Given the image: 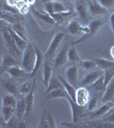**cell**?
<instances>
[{
    "label": "cell",
    "mask_w": 114,
    "mask_h": 128,
    "mask_svg": "<svg viewBox=\"0 0 114 128\" xmlns=\"http://www.w3.org/2000/svg\"><path fill=\"white\" fill-rule=\"evenodd\" d=\"M105 24V22H103L102 20H99V19H96V20H94L90 22L89 25H88V28H89V32L88 34H86L83 38H82L81 40H79L77 42H75L74 44H77V43H80V42H82V40H84L85 38H88L90 36H94L98 32V31L100 29L101 26Z\"/></svg>",
    "instance_id": "obj_9"
},
{
    "label": "cell",
    "mask_w": 114,
    "mask_h": 128,
    "mask_svg": "<svg viewBox=\"0 0 114 128\" xmlns=\"http://www.w3.org/2000/svg\"><path fill=\"white\" fill-rule=\"evenodd\" d=\"M113 78H114V68H109L104 70V83L105 87H106V86L109 84V82Z\"/></svg>",
    "instance_id": "obj_38"
},
{
    "label": "cell",
    "mask_w": 114,
    "mask_h": 128,
    "mask_svg": "<svg viewBox=\"0 0 114 128\" xmlns=\"http://www.w3.org/2000/svg\"><path fill=\"white\" fill-rule=\"evenodd\" d=\"M16 108L10 106H2V119L7 122L15 115Z\"/></svg>",
    "instance_id": "obj_23"
},
{
    "label": "cell",
    "mask_w": 114,
    "mask_h": 128,
    "mask_svg": "<svg viewBox=\"0 0 114 128\" xmlns=\"http://www.w3.org/2000/svg\"><path fill=\"white\" fill-rule=\"evenodd\" d=\"M76 10L79 17L84 22H87L89 18V11H88V4L85 0H76Z\"/></svg>",
    "instance_id": "obj_7"
},
{
    "label": "cell",
    "mask_w": 114,
    "mask_h": 128,
    "mask_svg": "<svg viewBox=\"0 0 114 128\" xmlns=\"http://www.w3.org/2000/svg\"><path fill=\"white\" fill-rule=\"evenodd\" d=\"M88 11H89V15L92 16L103 15L107 12V9L100 5L97 0H90L88 2Z\"/></svg>",
    "instance_id": "obj_10"
},
{
    "label": "cell",
    "mask_w": 114,
    "mask_h": 128,
    "mask_svg": "<svg viewBox=\"0 0 114 128\" xmlns=\"http://www.w3.org/2000/svg\"><path fill=\"white\" fill-rule=\"evenodd\" d=\"M17 127H21V128H22V127H28V126L26 125V122L23 120H20V121H18V125H17Z\"/></svg>",
    "instance_id": "obj_49"
},
{
    "label": "cell",
    "mask_w": 114,
    "mask_h": 128,
    "mask_svg": "<svg viewBox=\"0 0 114 128\" xmlns=\"http://www.w3.org/2000/svg\"><path fill=\"white\" fill-rule=\"evenodd\" d=\"M59 77V79L60 80V81H61V83L63 84L64 87L65 88V90H67V92L69 93L70 96L71 98L73 100L76 102V90L75 89V86H72L71 84H70L69 82L67 81V80L64 79L63 77H61V76H58Z\"/></svg>",
    "instance_id": "obj_24"
},
{
    "label": "cell",
    "mask_w": 114,
    "mask_h": 128,
    "mask_svg": "<svg viewBox=\"0 0 114 128\" xmlns=\"http://www.w3.org/2000/svg\"><path fill=\"white\" fill-rule=\"evenodd\" d=\"M70 96L69 93L67 92V90H65V88L60 87L55 90H51V92H48L47 94H45V100H51V99H57V98H65L67 99Z\"/></svg>",
    "instance_id": "obj_13"
},
{
    "label": "cell",
    "mask_w": 114,
    "mask_h": 128,
    "mask_svg": "<svg viewBox=\"0 0 114 128\" xmlns=\"http://www.w3.org/2000/svg\"><path fill=\"white\" fill-rule=\"evenodd\" d=\"M35 61H36V51H35L34 45L32 43L28 44V46L23 51L22 60V68L27 74H30L34 70Z\"/></svg>",
    "instance_id": "obj_1"
},
{
    "label": "cell",
    "mask_w": 114,
    "mask_h": 128,
    "mask_svg": "<svg viewBox=\"0 0 114 128\" xmlns=\"http://www.w3.org/2000/svg\"><path fill=\"white\" fill-rule=\"evenodd\" d=\"M1 18H2V20L9 22L12 24H16L18 22L17 18H16V16H15V14L10 13V12H8V11H5V10H2Z\"/></svg>",
    "instance_id": "obj_30"
},
{
    "label": "cell",
    "mask_w": 114,
    "mask_h": 128,
    "mask_svg": "<svg viewBox=\"0 0 114 128\" xmlns=\"http://www.w3.org/2000/svg\"><path fill=\"white\" fill-rule=\"evenodd\" d=\"M66 80L72 86H76L77 84V79H78V68L76 65L70 66L66 70Z\"/></svg>",
    "instance_id": "obj_14"
},
{
    "label": "cell",
    "mask_w": 114,
    "mask_h": 128,
    "mask_svg": "<svg viewBox=\"0 0 114 128\" xmlns=\"http://www.w3.org/2000/svg\"><path fill=\"white\" fill-rule=\"evenodd\" d=\"M111 56L114 58V46L111 47Z\"/></svg>",
    "instance_id": "obj_51"
},
{
    "label": "cell",
    "mask_w": 114,
    "mask_h": 128,
    "mask_svg": "<svg viewBox=\"0 0 114 128\" xmlns=\"http://www.w3.org/2000/svg\"><path fill=\"white\" fill-rule=\"evenodd\" d=\"M104 73L102 71H92L89 72L88 74H86V76L82 79V82H81V86H84V87H88L90 86L93 83H94L100 77L101 75H103Z\"/></svg>",
    "instance_id": "obj_12"
},
{
    "label": "cell",
    "mask_w": 114,
    "mask_h": 128,
    "mask_svg": "<svg viewBox=\"0 0 114 128\" xmlns=\"http://www.w3.org/2000/svg\"><path fill=\"white\" fill-rule=\"evenodd\" d=\"M18 125V118L16 117V115H14L9 121L6 122V126L10 127V128H14V127H17Z\"/></svg>",
    "instance_id": "obj_42"
},
{
    "label": "cell",
    "mask_w": 114,
    "mask_h": 128,
    "mask_svg": "<svg viewBox=\"0 0 114 128\" xmlns=\"http://www.w3.org/2000/svg\"><path fill=\"white\" fill-rule=\"evenodd\" d=\"M14 29V31L19 36L22 37V38H24V40H26V38H25V32H24V29L23 28L22 26V25H21L19 22H17V23L16 24H13V28H12Z\"/></svg>",
    "instance_id": "obj_40"
},
{
    "label": "cell",
    "mask_w": 114,
    "mask_h": 128,
    "mask_svg": "<svg viewBox=\"0 0 114 128\" xmlns=\"http://www.w3.org/2000/svg\"><path fill=\"white\" fill-rule=\"evenodd\" d=\"M35 51H36V61H35V65L34 68V70L29 75L30 76H34L35 74L38 72V70L44 65V62H45V55H43V53L41 52V50L38 48L37 46L34 45Z\"/></svg>",
    "instance_id": "obj_16"
},
{
    "label": "cell",
    "mask_w": 114,
    "mask_h": 128,
    "mask_svg": "<svg viewBox=\"0 0 114 128\" xmlns=\"http://www.w3.org/2000/svg\"><path fill=\"white\" fill-rule=\"evenodd\" d=\"M6 73H8L10 75V77L13 79H19V78L24 77L27 74V72L22 68H21L20 67H18V65L10 67L9 68L6 69Z\"/></svg>",
    "instance_id": "obj_21"
},
{
    "label": "cell",
    "mask_w": 114,
    "mask_h": 128,
    "mask_svg": "<svg viewBox=\"0 0 114 128\" xmlns=\"http://www.w3.org/2000/svg\"><path fill=\"white\" fill-rule=\"evenodd\" d=\"M110 23H111V30L114 32V12L110 16Z\"/></svg>",
    "instance_id": "obj_47"
},
{
    "label": "cell",
    "mask_w": 114,
    "mask_h": 128,
    "mask_svg": "<svg viewBox=\"0 0 114 128\" xmlns=\"http://www.w3.org/2000/svg\"><path fill=\"white\" fill-rule=\"evenodd\" d=\"M68 31L72 35L88 34L89 32L88 26H82L77 20H71L68 26Z\"/></svg>",
    "instance_id": "obj_8"
},
{
    "label": "cell",
    "mask_w": 114,
    "mask_h": 128,
    "mask_svg": "<svg viewBox=\"0 0 114 128\" xmlns=\"http://www.w3.org/2000/svg\"><path fill=\"white\" fill-rule=\"evenodd\" d=\"M43 4H45V3H48V2H51V0H40Z\"/></svg>",
    "instance_id": "obj_52"
},
{
    "label": "cell",
    "mask_w": 114,
    "mask_h": 128,
    "mask_svg": "<svg viewBox=\"0 0 114 128\" xmlns=\"http://www.w3.org/2000/svg\"><path fill=\"white\" fill-rule=\"evenodd\" d=\"M8 30L10 31V34H11L12 37H13V38H14V40H15L16 45H17L18 49H19L21 51L23 52L25 50V49L27 48V46H28V43H27L26 40H24V38H22L21 36H19V35L14 31L13 28H8Z\"/></svg>",
    "instance_id": "obj_19"
},
{
    "label": "cell",
    "mask_w": 114,
    "mask_h": 128,
    "mask_svg": "<svg viewBox=\"0 0 114 128\" xmlns=\"http://www.w3.org/2000/svg\"><path fill=\"white\" fill-rule=\"evenodd\" d=\"M96 65L102 70L114 68V62L104 58H96L94 60Z\"/></svg>",
    "instance_id": "obj_26"
},
{
    "label": "cell",
    "mask_w": 114,
    "mask_h": 128,
    "mask_svg": "<svg viewBox=\"0 0 114 128\" xmlns=\"http://www.w3.org/2000/svg\"><path fill=\"white\" fill-rule=\"evenodd\" d=\"M90 98V92L87 87L82 86L76 90V102L81 106H86L88 104Z\"/></svg>",
    "instance_id": "obj_6"
},
{
    "label": "cell",
    "mask_w": 114,
    "mask_h": 128,
    "mask_svg": "<svg viewBox=\"0 0 114 128\" xmlns=\"http://www.w3.org/2000/svg\"><path fill=\"white\" fill-rule=\"evenodd\" d=\"M66 100L69 102V104L70 105V108H71L72 122L74 124L77 123V121L80 120L85 115V106H81V105L77 104L70 96H69Z\"/></svg>",
    "instance_id": "obj_3"
},
{
    "label": "cell",
    "mask_w": 114,
    "mask_h": 128,
    "mask_svg": "<svg viewBox=\"0 0 114 128\" xmlns=\"http://www.w3.org/2000/svg\"><path fill=\"white\" fill-rule=\"evenodd\" d=\"M68 50H69V49L65 45L59 51V53L54 58V62H53V65L56 68H59L65 65L67 62H69L68 61Z\"/></svg>",
    "instance_id": "obj_11"
},
{
    "label": "cell",
    "mask_w": 114,
    "mask_h": 128,
    "mask_svg": "<svg viewBox=\"0 0 114 128\" xmlns=\"http://www.w3.org/2000/svg\"><path fill=\"white\" fill-rule=\"evenodd\" d=\"M99 102V96L96 93L93 94L92 96L89 98L88 104V111H94L97 107V104Z\"/></svg>",
    "instance_id": "obj_34"
},
{
    "label": "cell",
    "mask_w": 114,
    "mask_h": 128,
    "mask_svg": "<svg viewBox=\"0 0 114 128\" xmlns=\"http://www.w3.org/2000/svg\"><path fill=\"white\" fill-rule=\"evenodd\" d=\"M113 107H114V99L111 101H109V102H104V104L101 105L100 107H99L97 109L92 111V113L90 114V119L92 120L101 119L105 115H106Z\"/></svg>",
    "instance_id": "obj_4"
},
{
    "label": "cell",
    "mask_w": 114,
    "mask_h": 128,
    "mask_svg": "<svg viewBox=\"0 0 114 128\" xmlns=\"http://www.w3.org/2000/svg\"><path fill=\"white\" fill-rule=\"evenodd\" d=\"M16 65H18V63L14 57L10 56H5L4 57L3 64H2L3 68H9L10 67H13V66H16Z\"/></svg>",
    "instance_id": "obj_31"
},
{
    "label": "cell",
    "mask_w": 114,
    "mask_h": 128,
    "mask_svg": "<svg viewBox=\"0 0 114 128\" xmlns=\"http://www.w3.org/2000/svg\"><path fill=\"white\" fill-rule=\"evenodd\" d=\"M59 1H70V0H59Z\"/></svg>",
    "instance_id": "obj_53"
},
{
    "label": "cell",
    "mask_w": 114,
    "mask_h": 128,
    "mask_svg": "<svg viewBox=\"0 0 114 128\" xmlns=\"http://www.w3.org/2000/svg\"><path fill=\"white\" fill-rule=\"evenodd\" d=\"M47 120H48V124H49L50 128H54L57 126H56L55 120L53 118L51 111H49V110H47Z\"/></svg>",
    "instance_id": "obj_44"
},
{
    "label": "cell",
    "mask_w": 114,
    "mask_h": 128,
    "mask_svg": "<svg viewBox=\"0 0 114 128\" xmlns=\"http://www.w3.org/2000/svg\"><path fill=\"white\" fill-rule=\"evenodd\" d=\"M113 99H114V78L109 82V84L105 87L102 99H101V102H109V101L113 100Z\"/></svg>",
    "instance_id": "obj_18"
},
{
    "label": "cell",
    "mask_w": 114,
    "mask_h": 128,
    "mask_svg": "<svg viewBox=\"0 0 114 128\" xmlns=\"http://www.w3.org/2000/svg\"><path fill=\"white\" fill-rule=\"evenodd\" d=\"M19 10L21 11V13L23 14V15H24V14H26L27 12L28 11V4H25L23 7H22V9H20Z\"/></svg>",
    "instance_id": "obj_48"
},
{
    "label": "cell",
    "mask_w": 114,
    "mask_h": 128,
    "mask_svg": "<svg viewBox=\"0 0 114 128\" xmlns=\"http://www.w3.org/2000/svg\"><path fill=\"white\" fill-rule=\"evenodd\" d=\"M63 86H64L63 84L61 83L59 77H58V76H53V77H51V79L50 80L48 86H46V90H45V95L47 94L50 92H51V90H55V89L63 87Z\"/></svg>",
    "instance_id": "obj_25"
},
{
    "label": "cell",
    "mask_w": 114,
    "mask_h": 128,
    "mask_svg": "<svg viewBox=\"0 0 114 128\" xmlns=\"http://www.w3.org/2000/svg\"><path fill=\"white\" fill-rule=\"evenodd\" d=\"M38 127L39 128H50L49 124H48V120H47V109L45 108L43 110L42 114L40 115V120L38 123Z\"/></svg>",
    "instance_id": "obj_32"
},
{
    "label": "cell",
    "mask_w": 114,
    "mask_h": 128,
    "mask_svg": "<svg viewBox=\"0 0 114 128\" xmlns=\"http://www.w3.org/2000/svg\"><path fill=\"white\" fill-rule=\"evenodd\" d=\"M88 89L94 93H101L103 90H105V86L104 83V74L101 75L94 83H93L90 86H88Z\"/></svg>",
    "instance_id": "obj_20"
},
{
    "label": "cell",
    "mask_w": 114,
    "mask_h": 128,
    "mask_svg": "<svg viewBox=\"0 0 114 128\" xmlns=\"http://www.w3.org/2000/svg\"><path fill=\"white\" fill-rule=\"evenodd\" d=\"M99 120L102 121H106V122L113 123L114 124V112L112 113H108L106 115H105L104 117H102L101 119H99Z\"/></svg>",
    "instance_id": "obj_45"
},
{
    "label": "cell",
    "mask_w": 114,
    "mask_h": 128,
    "mask_svg": "<svg viewBox=\"0 0 114 128\" xmlns=\"http://www.w3.org/2000/svg\"><path fill=\"white\" fill-rule=\"evenodd\" d=\"M51 2H56L57 0H51Z\"/></svg>",
    "instance_id": "obj_54"
},
{
    "label": "cell",
    "mask_w": 114,
    "mask_h": 128,
    "mask_svg": "<svg viewBox=\"0 0 114 128\" xmlns=\"http://www.w3.org/2000/svg\"><path fill=\"white\" fill-rule=\"evenodd\" d=\"M52 77V68H51V65L49 62V59L45 58L44 62V65H43V81L45 86H48L50 80Z\"/></svg>",
    "instance_id": "obj_17"
},
{
    "label": "cell",
    "mask_w": 114,
    "mask_h": 128,
    "mask_svg": "<svg viewBox=\"0 0 114 128\" xmlns=\"http://www.w3.org/2000/svg\"><path fill=\"white\" fill-rule=\"evenodd\" d=\"M81 66L82 67V68L85 70H92L96 67V63L94 61H91V60H85L81 62Z\"/></svg>",
    "instance_id": "obj_39"
},
{
    "label": "cell",
    "mask_w": 114,
    "mask_h": 128,
    "mask_svg": "<svg viewBox=\"0 0 114 128\" xmlns=\"http://www.w3.org/2000/svg\"><path fill=\"white\" fill-rule=\"evenodd\" d=\"M88 126H92V127H99V128H113L114 127V124L113 123H110L106 122V121H102L99 120V122H91L89 123Z\"/></svg>",
    "instance_id": "obj_36"
},
{
    "label": "cell",
    "mask_w": 114,
    "mask_h": 128,
    "mask_svg": "<svg viewBox=\"0 0 114 128\" xmlns=\"http://www.w3.org/2000/svg\"><path fill=\"white\" fill-rule=\"evenodd\" d=\"M34 80L33 82H25V83L22 84L20 89L21 95L26 96L30 92V90H32L33 86H34Z\"/></svg>",
    "instance_id": "obj_35"
},
{
    "label": "cell",
    "mask_w": 114,
    "mask_h": 128,
    "mask_svg": "<svg viewBox=\"0 0 114 128\" xmlns=\"http://www.w3.org/2000/svg\"><path fill=\"white\" fill-rule=\"evenodd\" d=\"M44 8L47 14H49L50 16L52 17V16L54 15V6H53V2H48V3L44 4Z\"/></svg>",
    "instance_id": "obj_41"
},
{
    "label": "cell",
    "mask_w": 114,
    "mask_h": 128,
    "mask_svg": "<svg viewBox=\"0 0 114 128\" xmlns=\"http://www.w3.org/2000/svg\"><path fill=\"white\" fill-rule=\"evenodd\" d=\"M17 104V99L15 98V96L12 94L6 95L3 98V104L2 106H10L16 108Z\"/></svg>",
    "instance_id": "obj_29"
},
{
    "label": "cell",
    "mask_w": 114,
    "mask_h": 128,
    "mask_svg": "<svg viewBox=\"0 0 114 128\" xmlns=\"http://www.w3.org/2000/svg\"><path fill=\"white\" fill-rule=\"evenodd\" d=\"M53 6H54V13L55 14H62V13H66V12H69V10L67 8L65 7V4H63L60 2H53Z\"/></svg>",
    "instance_id": "obj_37"
},
{
    "label": "cell",
    "mask_w": 114,
    "mask_h": 128,
    "mask_svg": "<svg viewBox=\"0 0 114 128\" xmlns=\"http://www.w3.org/2000/svg\"><path fill=\"white\" fill-rule=\"evenodd\" d=\"M26 4H28V6L29 5H33L35 3V0H22Z\"/></svg>",
    "instance_id": "obj_50"
},
{
    "label": "cell",
    "mask_w": 114,
    "mask_h": 128,
    "mask_svg": "<svg viewBox=\"0 0 114 128\" xmlns=\"http://www.w3.org/2000/svg\"><path fill=\"white\" fill-rule=\"evenodd\" d=\"M33 12H34V14L35 16H36V17L38 18L40 20H42L43 22H45V23L46 24H50V25H53L55 23V20L53 19L52 17H51V16L49 15V14H41L40 12L36 11L35 10H33Z\"/></svg>",
    "instance_id": "obj_27"
},
{
    "label": "cell",
    "mask_w": 114,
    "mask_h": 128,
    "mask_svg": "<svg viewBox=\"0 0 114 128\" xmlns=\"http://www.w3.org/2000/svg\"><path fill=\"white\" fill-rule=\"evenodd\" d=\"M4 86H5V88L8 90V92H9L10 94H12V95H14V96H16V95L17 94L18 89H17V86H16V84L15 82L10 81H10H6L5 82V84H4Z\"/></svg>",
    "instance_id": "obj_33"
},
{
    "label": "cell",
    "mask_w": 114,
    "mask_h": 128,
    "mask_svg": "<svg viewBox=\"0 0 114 128\" xmlns=\"http://www.w3.org/2000/svg\"><path fill=\"white\" fill-rule=\"evenodd\" d=\"M97 1L105 9H108V8L114 6V0H97Z\"/></svg>",
    "instance_id": "obj_43"
},
{
    "label": "cell",
    "mask_w": 114,
    "mask_h": 128,
    "mask_svg": "<svg viewBox=\"0 0 114 128\" xmlns=\"http://www.w3.org/2000/svg\"><path fill=\"white\" fill-rule=\"evenodd\" d=\"M35 82H36V79H34V86H33L32 90H30V92L25 96L26 98V104H27V111L26 114H28L31 112L34 107V89H35Z\"/></svg>",
    "instance_id": "obj_22"
},
{
    "label": "cell",
    "mask_w": 114,
    "mask_h": 128,
    "mask_svg": "<svg viewBox=\"0 0 114 128\" xmlns=\"http://www.w3.org/2000/svg\"><path fill=\"white\" fill-rule=\"evenodd\" d=\"M3 38H4V40H5L6 46H7L8 49H9V50H10L12 53H14V54L19 56L22 51L18 49V47L16 44L15 40H14L13 37H12V35L10 34V31L8 30V28L3 30Z\"/></svg>",
    "instance_id": "obj_5"
},
{
    "label": "cell",
    "mask_w": 114,
    "mask_h": 128,
    "mask_svg": "<svg viewBox=\"0 0 114 128\" xmlns=\"http://www.w3.org/2000/svg\"><path fill=\"white\" fill-rule=\"evenodd\" d=\"M64 38H65V34L63 32H58L57 34L54 35L53 38L51 41L48 49L45 53V57L46 59H51V57L54 56L55 52L57 51V50L59 49L60 44L63 41Z\"/></svg>",
    "instance_id": "obj_2"
},
{
    "label": "cell",
    "mask_w": 114,
    "mask_h": 128,
    "mask_svg": "<svg viewBox=\"0 0 114 128\" xmlns=\"http://www.w3.org/2000/svg\"><path fill=\"white\" fill-rule=\"evenodd\" d=\"M7 1V5L10 6V7H13L15 8L17 5V3L19 0H6Z\"/></svg>",
    "instance_id": "obj_46"
},
{
    "label": "cell",
    "mask_w": 114,
    "mask_h": 128,
    "mask_svg": "<svg viewBox=\"0 0 114 128\" xmlns=\"http://www.w3.org/2000/svg\"><path fill=\"white\" fill-rule=\"evenodd\" d=\"M27 111V104L25 96H21L17 99V104L16 107V115L18 120H22L23 115L26 114Z\"/></svg>",
    "instance_id": "obj_15"
},
{
    "label": "cell",
    "mask_w": 114,
    "mask_h": 128,
    "mask_svg": "<svg viewBox=\"0 0 114 128\" xmlns=\"http://www.w3.org/2000/svg\"><path fill=\"white\" fill-rule=\"evenodd\" d=\"M68 61L72 63L81 62V57L78 54V51L76 47H70L69 50H68Z\"/></svg>",
    "instance_id": "obj_28"
}]
</instances>
